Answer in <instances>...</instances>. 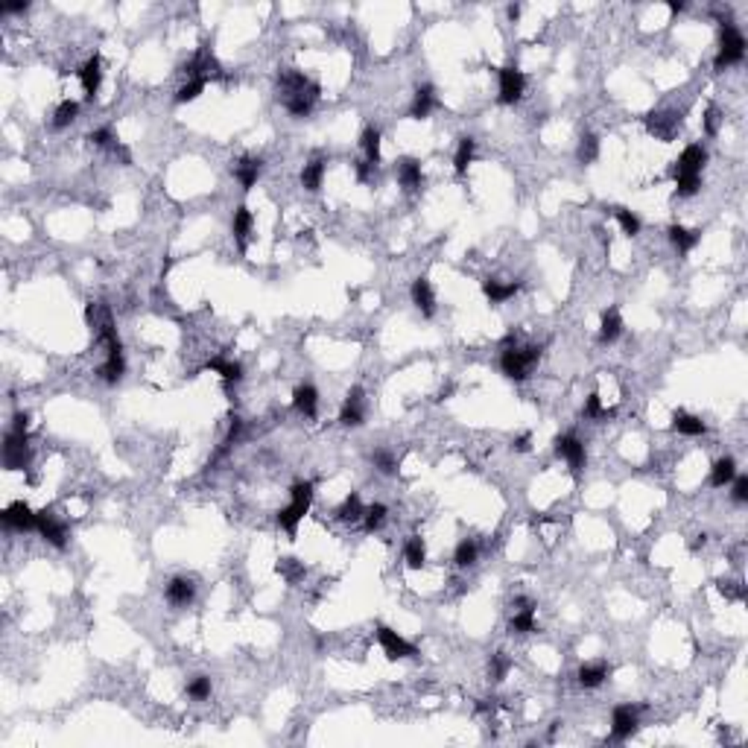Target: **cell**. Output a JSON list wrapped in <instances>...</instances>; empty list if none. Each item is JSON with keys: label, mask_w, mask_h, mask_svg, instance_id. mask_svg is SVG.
Masks as SVG:
<instances>
[{"label": "cell", "mask_w": 748, "mask_h": 748, "mask_svg": "<svg viewBox=\"0 0 748 748\" xmlns=\"http://www.w3.org/2000/svg\"><path fill=\"white\" fill-rule=\"evenodd\" d=\"M745 59V36L737 29V24L731 21H722V29H719V53L713 59V68L722 71L728 65H739Z\"/></svg>", "instance_id": "obj_3"}, {"label": "cell", "mask_w": 748, "mask_h": 748, "mask_svg": "<svg viewBox=\"0 0 748 748\" xmlns=\"http://www.w3.org/2000/svg\"><path fill=\"white\" fill-rule=\"evenodd\" d=\"M354 170H357V178H360V181H368V176H371V170H374V167H371V164L363 158V161H357V164H354Z\"/></svg>", "instance_id": "obj_55"}, {"label": "cell", "mask_w": 748, "mask_h": 748, "mask_svg": "<svg viewBox=\"0 0 748 748\" xmlns=\"http://www.w3.org/2000/svg\"><path fill=\"white\" fill-rule=\"evenodd\" d=\"M293 561H295V558H284V561H280V565H278V573H284L287 579H295L301 570L293 565Z\"/></svg>", "instance_id": "obj_52"}, {"label": "cell", "mask_w": 748, "mask_h": 748, "mask_svg": "<svg viewBox=\"0 0 748 748\" xmlns=\"http://www.w3.org/2000/svg\"><path fill=\"white\" fill-rule=\"evenodd\" d=\"M555 453L561 459H567V465L573 468V474H579L585 468V445L576 439L573 433H565V435H555Z\"/></svg>", "instance_id": "obj_12"}, {"label": "cell", "mask_w": 748, "mask_h": 748, "mask_svg": "<svg viewBox=\"0 0 748 748\" xmlns=\"http://www.w3.org/2000/svg\"><path fill=\"white\" fill-rule=\"evenodd\" d=\"M620 333H622L620 310H617V307H608L605 313H602V319H600V342H614Z\"/></svg>", "instance_id": "obj_29"}, {"label": "cell", "mask_w": 748, "mask_h": 748, "mask_svg": "<svg viewBox=\"0 0 748 748\" xmlns=\"http://www.w3.org/2000/svg\"><path fill=\"white\" fill-rule=\"evenodd\" d=\"M208 368L220 374V378H223L226 383H237V380H243V365H240V363H234V360H226V357H213V360H208Z\"/></svg>", "instance_id": "obj_31"}, {"label": "cell", "mask_w": 748, "mask_h": 748, "mask_svg": "<svg viewBox=\"0 0 748 748\" xmlns=\"http://www.w3.org/2000/svg\"><path fill=\"white\" fill-rule=\"evenodd\" d=\"M26 6H29V4H6V6H4V12H24Z\"/></svg>", "instance_id": "obj_56"}, {"label": "cell", "mask_w": 748, "mask_h": 748, "mask_svg": "<svg viewBox=\"0 0 748 748\" xmlns=\"http://www.w3.org/2000/svg\"><path fill=\"white\" fill-rule=\"evenodd\" d=\"M608 672H611V667L608 664H585V667H579V684L582 687H600V684L608 678Z\"/></svg>", "instance_id": "obj_30"}, {"label": "cell", "mask_w": 748, "mask_h": 748, "mask_svg": "<svg viewBox=\"0 0 748 748\" xmlns=\"http://www.w3.org/2000/svg\"><path fill=\"white\" fill-rule=\"evenodd\" d=\"M646 126L654 138H661V141H672L675 129H678V117L672 111H652L646 114Z\"/></svg>", "instance_id": "obj_15"}, {"label": "cell", "mask_w": 748, "mask_h": 748, "mask_svg": "<svg viewBox=\"0 0 748 748\" xmlns=\"http://www.w3.org/2000/svg\"><path fill=\"white\" fill-rule=\"evenodd\" d=\"M719 590H722L728 600H742V597H745V594H742V585H737V582H725V579H722V582H719Z\"/></svg>", "instance_id": "obj_51"}, {"label": "cell", "mask_w": 748, "mask_h": 748, "mask_svg": "<svg viewBox=\"0 0 748 748\" xmlns=\"http://www.w3.org/2000/svg\"><path fill=\"white\" fill-rule=\"evenodd\" d=\"M734 477H737V462H734L731 456L716 459V462H713V468H710V485H713V488L728 485Z\"/></svg>", "instance_id": "obj_28"}, {"label": "cell", "mask_w": 748, "mask_h": 748, "mask_svg": "<svg viewBox=\"0 0 748 748\" xmlns=\"http://www.w3.org/2000/svg\"><path fill=\"white\" fill-rule=\"evenodd\" d=\"M482 293H485V298H488L491 304H503V301H509V298L517 293V284H515V280L503 284V280L488 278V280H482Z\"/></svg>", "instance_id": "obj_25"}, {"label": "cell", "mask_w": 748, "mask_h": 748, "mask_svg": "<svg viewBox=\"0 0 748 748\" xmlns=\"http://www.w3.org/2000/svg\"><path fill=\"white\" fill-rule=\"evenodd\" d=\"M383 520H386V506H383V503H374V506H368V509H365V515H363V523H365V529H368V532H374V529H380V526H383Z\"/></svg>", "instance_id": "obj_43"}, {"label": "cell", "mask_w": 748, "mask_h": 748, "mask_svg": "<svg viewBox=\"0 0 748 748\" xmlns=\"http://www.w3.org/2000/svg\"><path fill=\"white\" fill-rule=\"evenodd\" d=\"M336 515H339V520H342V523H357V520H363V515H365V509H363V500H360L357 494H348V497H345V503L339 506V512H336Z\"/></svg>", "instance_id": "obj_38"}, {"label": "cell", "mask_w": 748, "mask_h": 748, "mask_svg": "<svg viewBox=\"0 0 748 748\" xmlns=\"http://www.w3.org/2000/svg\"><path fill=\"white\" fill-rule=\"evenodd\" d=\"M672 430H678L681 435H702L707 427H704L702 418H696L690 413H675L672 415Z\"/></svg>", "instance_id": "obj_33"}, {"label": "cell", "mask_w": 748, "mask_h": 748, "mask_svg": "<svg viewBox=\"0 0 748 748\" xmlns=\"http://www.w3.org/2000/svg\"><path fill=\"white\" fill-rule=\"evenodd\" d=\"M702 126H704V135H719V126H722V111L716 108V106H707L704 108V120H702Z\"/></svg>", "instance_id": "obj_47"}, {"label": "cell", "mask_w": 748, "mask_h": 748, "mask_svg": "<svg viewBox=\"0 0 748 748\" xmlns=\"http://www.w3.org/2000/svg\"><path fill=\"white\" fill-rule=\"evenodd\" d=\"M684 6H687L684 0H669V9H672V12H684Z\"/></svg>", "instance_id": "obj_57"}, {"label": "cell", "mask_w": 748, "mask_h": 748, "mask_svg": "<svg viewBox=\"0 0 748 748\" xmlns=\"http://www.w3.org/2000/svg\"><path fill=\"white\" fill-rule=\"evenodd\" d=\"M184 71H187V76H191V79L208 82V79H213V76H220V61L213 59V53H211L208 47H202V50L184 65Z\"/></svg>", "instance_id": "obj_13"}, {"label": "cell", "mask_w": 748, "mask_h": 748, "mask_svg": "<svg viewBox=\"0 0 748 748\" xmlns=\"http://www.w3.org/2000/svg\"><path fill=\"white\" fill-rule=\"evenodd\" d=\"M614 415V410H602V400L597 392H590L587 400H585V418H608Z\"/></svg>", "instance_id": "obj_48"}, {"label": "cell", "mask_w": 748, "mask_h": 748, "mask_svg": "<svg viewBox=\"0 0 748 748\" xmlns=\"http://www.w3.org/2000/svg\"><path fill=\"white\" fill-rule=\"evenodd\" d=\"M435 106H439V100H435L433 85H421V88L415 91L413 106H410V117H413V120H424V117H430V111H433Z\"/></svg>", "instance_id": "obj_21"}, {"label": "cell", "mask_w": 748, "mask_h": 748, "mask_svg": "<svg viewBox=\"0 0 748 748\" xmlns=\"http://www.w3.org/2000/svg\"><path fill=\"white\" fill-rule=\"evenodd\" d=\"M614 220L620 223L622 234H629V237L640 234V220H637V216H635V213H632L629 208H622V205H617V208H614Z\"/></svg>", "instance_id": "obj_39"}, {"label": "cell", "mask_w": 748, "mask_h": 748, "mask_svg": "<svg viewBox=\"0 0 748 748\" xmlns=\"http://www.w3.org/2000/svg\"><path fill=\"white\" fill-rule=\"evenodd\" d=\"M365 421V398H363V389L354 386L342 403V413H339V424L342 427H360Z\"/></svg>", "instance_id": "obj_14"}, {"label": "cell", "mask_w": 748, "mask_h": 748, "mask_svg": "<svg viewBox=\"0 0 748 748\" xmlns=\"http://www.w3.org/2000/svg\"><path fill=\"white\" fill-rule=\"evenodd\" d=\"M378 640H380V646H383V652H386V658L389 661H403V658H415L418 654V649L413 646V643H407L403 640L395 629H389V626H378Z\"/></svg>", "instance_id": "obj_7"}, {"label": "cell", "mask_w": 748, "mask_h": 748, "mask_svg": "<svg viewBox=\"0 0 748 748\" xmlns=\"http://www.w3.org/2000/svg\"><path fill=\"white\" fill-rule=\"evenodd\" d=\"M252 226H255L252 211H248V208H237V211H234V220H231V231H234V240H237V246H240V252H246V240H248V234H252Z\"/></svg>", "instance_id": "obj_24"}, {"label": "cell", "mask_w": 748, "mask_h": 748, "mask_svg": "<svg viewBox=\"0 0 748 748\" xmlns=\"http://www.w3.org/2000/svg\"><path fill=\"white\" fill-rule=\"evenodd\" d=\"M576 155H579V161H582V164H594V161H597V155H600V141H597V135H590V132L582 135Z\"/></svg>", "instance_id": "obj_40"}, {"label": "cell", "mask_w": 748, "mask_h": 748, "mask_svg": "<svg viewBox=\"0 0 748 748\" xmlns=\"http://www.w3.org/2000/svg\"><path fill=\"white\" fill-rule=\"evenodd\" d=\"M88 141L94 143V146H100V149H117L120 143H117V138H114V132L108 129V126H103V129H94L91 135H88Z\"/></svg>", "instance_id": "obj_45"}, {"label": "cell", "mask_w": 748, "mask_h": 748, "mask_svg": "<svg viewBox=\"0 0 748 748\" xmlns=\"http://www.w3.org/2000/svg\"><path fill=\"white\" fill-rule=\"evenodd\" d=\"M240 430H243V421H240V418L234 415V418H231V424H228V435H226V445H231V442L237 439V435H240Z\"/></svg>", "instance_id": "obj_54"}, {"label": "cell", "mask_w": 748, "mask_h": 748, "mask_svg": "<svg viewBox=\"0 0 748 748\" xmlns=\"http://www.w3.org/2000/svg\"><path fill=\"white\" fill-rule=\"evenodd\" d=\"M325 181V161L322 158H313V161H307L304 170H301V187L310 193H316L319 187Z\"/></svg>", "instance_id": "obj_27"}, {"label": "cell", "mask_w": 748, "mask_h": 748, "mask_svg": "<svg viewBox=\"0 0 748 748\" xmlns=\"http://www.w3.org/2000/svg\"><path fill=\"white\" fill-rule=\"evenodd\" d=\"M398 181L403 191H418V187L424 184V173H421V164L415 158H400L398 161Z\"/></svg>", "instance_id": "obj_20"}, {"label": "cell", "mask_w": 748, "mask_h": 748, "mask_svg": "<svg viewBox=\"0 0 748 748\" xmlns=\"http://www.w3.org/2000/svg\"><path fill=\"white\" fill-rule=\"evenodd\" d=\"M290 497H293L290 506L278 512V523H280V529H287L290 535H295L298 520L307 515L310 503H313V482H295L293 491H290Z\"/></svg>", "instance_id": "obj_5"}, {"label": "cell", "mask_w": 748, "mask_h": 748, "mask_svg": "<svg viewBox=\"0 0 748 748\" xmlns=\"http://www.w3.org/2000/svg\"><path fill=\"white\" fill-rule=\"evenodd\" d=\"M360 143H363V152H365V161L374 167L380 161V129H374V126H368L365 132H363V138H360Z\"/></svg>", "instance_id": "obj_35"}, {"label": "cell", "mask_w": 748, "mask_h": 748, "mask_svg": "<svg viewBox=\"0 0 748 748\" xmlns=\"http://www.w3.org/2000/svg\"><path fill=\"white\" fill-rule=\"evenodd\" d=\"M509 667H512V661H509V654H506V652H497V654H491L488 672H491V678H494V681H503V678H506V672H509Z\"/></svg>", "instance_id": "obj_44"}, {"label": "cell", "mask_w": 748, "mask_h": 748, "mask_svg": "<svg viewBox=\"0 0 748 748\" xmlns=\"http://www.w3.org/2000/svg\"><path fill=\"white\" fill-rule=\"evenodd\" d=\"M4 465L9 471H24L29 465V445H26V433L9 430L4 439Z\"/></svg>", "instance_id": "obj_6"}, {"label": "cell", "mask_w": 748, "mask_h": 748, "mask_svg": "<svg viewBox=\"0 0 748 748\" xmlns=\"http://www.w3.org/2000/svg\"><path fill=\"white\" fill-rule=\"evenodd\" d=\"M541 360V348L538 345H509L500 357V368L509 380H526L529 378V368Z\"/></svg>", "instance_id": "obj_4"}, {"label": "cell", "mask_w": 748, "mask_h": 748, "mask_svg": "<svg viewBox=\"0 0 748 748\" xmlns=\"http://www.w3.org/2000/svg\"><path fill=\"white\" fill-rule=\"evenodd\" d=\"M497 79H500V100L503 106H512L523 97V88H526V76L517 71V68H500L497 71Z\"/></svg>", "instance_id": "obj_9"}, {"label": "cell", "mask_w": 748, "mask_h": 748, "mask_svg": "<svg viewBox=\"0 0 748 748\" xmlns=\"http://www.w3.org/2000/svg\"><path fill=\"white\" fill-rule=\"evenodd\" d=\"M36 532L44 538V541H50L53 547H65L68 544V523H61L53 512H39V526H36Z\"/></svg>", "instance_id": "obj_10"}, {"label": "cell", "mask_w": 748, "mask_h": 748, "mask_svg": "<svg viewBox=\"0 0 748 748\" xmlns=\"http://www.w3.org/2000/svg\"><path fill=\"white\" fill-rule=\"evenodd\" d=\"M512 448H515L517 453H526L529 448H532V435H529V433H520V435H517V439L512 442Z\"/></svg>", "instance_id": "obj_53"}, {"label": "cell", "mask_w": 748, "mask_h": 748, "mask_svg": "<svg viewBox=\"0 0 748 748\" xmlns=\"http://www.w3.org/2000/svg\"><path fill=\"white\" fill-rule=\"evenodd\" d=\"M123 371H126V363H123V351H111V354H106V363H103V368H100L103 380H106V383H117V380L123 378Z\"/></svg>", "instance_id": "obj_34"}, {"label": "cell", "mask_w": 748, "mask_h": 748, "mask_svg": "<svg viewBox=\"0 0 748 748\" xmlns=\"http://www.w3.org/2000/svg\"><path fill=\"white\" fill-rule=\"evenodd\" d=\"M474 138H462L459 141V146H456V155H453V167H456V173L459 176H465L468 173V164L474 161Z\"/></svg>", "instance_id": "obj_37"}, {"label": "cell", "mask_w": 748, "mask_h": 748, "mask_svg": "<svg viewBox=\"0 0 748 748\" xmlns=\"http://www.w3.org/2000/svg\"><path fill=\"white\" fill-rule=\"evenodd\" d=\"M403 561H407V567L410 570H421L424 567V561H427V547L421 541V535H413L407 541V547H403Z\"/></svg>", "instance_id": "obj_32"}, {"label": "cell", "mask_w": 748, "mask_h": 748, "mask_svg": "<svg viewBox=\"0 0 748 748\" xmlns=\"http://www.w3.org/2000/svg\"><path fill=\"white\" fill-rule=\"evenodd\" d=\"M193 594H196V587H193V582L191 579H173L170 585H167V602L170 605H176V608H181V605H191L193 602Z\"/></svg>", "instance_id": "obj_23"}, {"label": "cell", "mask_w": 748, "mask_h": 748, "mask_svg": "<svg viewBox=\"0 0 748 748\" xmlns=\"http://www.w3.org/2000/svg\"><path fill=\"white\" fill-rule=\"evenodd\" d=\"M731 482H734V491H731L734 500H737V503H745V500H748V477H734Z\"/></svg>", "instance_id": "obj_50"}, {"label": "cell", "mask_w": 748, "mask_h": 748, "mask_svg": "<svg viewBox=\"0 0 748 748\" xmlns=\"http://www.w3.org/2000/svg\"><path fill=\"white\" fill-rule=\"evenodd\" d=\"M205 85H208V82H202V79H191L187 85H181V88L176 91V103H193L199 94L205 91Z\"/></svg>", "instance_id": "obj_42"}, {"label": "cell", "mask_w": 748, "mask_h": 748, "mask_svg": "<svg viewBox=\"0 0 748 748\" xmlns=\"http://www.w3.org/2000/svg\"><path fill=\"white\" fill-rule=\"evenodd\" d=\"M509 18H512V21L520 18V4H512V6H509Z\"/></svg>", "instance_id": "obj_58"}, {"label": "cell", "mask_w": 748, "mask_h": 748, "mask_svg": "<svg viewBox=\"0 0 748 748\" xmlns=\"http://www.w3.org/2000/svg\"><path fill=\"white\" fill-rule=\"evenodd\" d=\"M293 407H295L301 415L313 418V415H316V410H319V392H316L313 386H310V383L298 386V389L293 392Z\"/></svg>", "instance_id": "obj_22"}, {"label": "cell", "mask_w": 748, "mask_h": 748, "mask_svg": "<svg viewBox=\"0 0 748 748\" xmlns=\"http://www.w3.org/2000/svg\"><path fill=\"white\" fill-rule=\"evenodd\" d=\"M704 161H707L704 146H699V143L684 146V152L678 155V161H675V167H672V176H675V184H678V187H675L678 196H693V193H699Z\"/></svg>", "instance_id": "obj_2"}, {"label": "cell", "mask_w": 748, "mask_h": 748, "mask_svg": "<svg viewBox=\"0 0 748 748\" xmlns=\"http://www.w3.org/2000/svg\"><path fill=\"white\" fill-rule=\"evenodd\" d=\"M515 605H517V611H515V617L509 620V629L517 632V635L535 632V602L526 600V597H520Z\"/></svg>", "instance_id": "obj_16"}, {"label": "cell", "mask_w": 748, "mask_h": 748, "mask_svg": "<svg viewBox=\"0 0 748 748\" xmlns=\"http://www.w3.org/2000/svg\"><path fill=\"white\" fill-rule=\"evenodd\" d=\"M0 520H4L9 529H18V532H33L39 526V512H33L24 500H18L0 515Z\"/></svg>", "instance_id": "obj_11"}, {"label": "cell", "mask_w": 748, "mask_h": 748, "mask_svg": "<svg viewBox=\"0 0 748 748\" xmlns=\"http://www.w3.org/2000/svg\"><path fill=\"white\" fill-rule=\"evenodd\" d=\"M669 243L678 248V255H687L693 252V248L699 246V231H690V228H684V226H669Z\"/></svg>", "instance_id": "obj_26"}, {"label": "cell", "mask_w": 748, "mask_h": 748, "mask_svg": "<svg viewBox=\"0 0 748 748\" xmlns=\"http://www.w3.org/2000/svg\"><path fill=\"white\" fill-rule=\"evenodd\" d=\"M278 100L284 103V108L293 117H307L319 100V85L307 79L301 71L287 68L278 74Z\"/></svg>", "instance_id": "obj_1"}, {"label": "cell", "mask_w": 748, "mask_h": 748, "mask_svg": "<svg viewBox=\"0 0 748 748\" xmlns=\"http://www.w3.org/2000/svg\"><path fill=\"white\" fill-rule=\"evenodd\" d=\"M261 170H263V161L261 158H252V155H243V158L234 164V176L237 181L243 184V191H252L261 178Z\"/></svg>", "instance_id": "obj_18"}, {"label": "cell", "mask_w": 748, "mask_h": 748, "mask_svg": "<svg viewBox=\"0 0 748 748\" xmlns=\"http://www.w3.org/2000/svg\"><path fill=\"white\" fill-rule=\"evenodd\" d=\"M76 114H79V103L76 100L59 103V108L53 111V129H68L71 123L76 120Z\"/></svg>", "instance_id": "obj_36"}, {"label": "cell", "mask_w": 748, "mask_h": 748, "mask_svg": "<svg viewBox=\"0 0 748 748\" xmlns=\"http://www.w3.org/2000/svg\"><path fill=\"white\" fill-rule=\"evenodd\" d=\"M371 462H374V468H378L380 474H395L398 471V459L389 453V450H374V456H371Z\"/></svg>", "instance_id": "obj_46"}, {"label": "cell", "mask_w": 748, "mask_h": 748, "mask_svg": "<svg viewBox=\"0 0 748 748\" xmlns=\"http://www.w3.org/2000/svg\"><path fill=\"white\" fill-rule=\"evenodd\" d=\"M187 696H191V699H196V702L208 699V696H211V678H205V675H196L191 684H187Z\"/></svg>", "instance_id": "obj_49"}, {"label": "cell", "mask_w": 748, "mask_h": 748, "mask_svg": "<svg viewBox=\"0 0 748 748\" xmlns=\"http://www.w3.org/2000/svg\"><path fill=\"white\" fill-rule=\"evenodd\" d=\"M477 552H480V550H477V544H474V541H468V538H465V541H459V544H456V552H453V561H456V565H459V567H471V565H474V561H477Z\"/></svg>", "instance_id": "obj_41"}, {"label": "cell", "mask_w": 748, "mask_h": 748, "mask_svg": "<svg viewBox=\"0 0 748 748\" xmlns=\"http://www.w3.org/2000/svg\"><path fill=\"white\" fill-rule=\"evenodd\" d=\"M79 82H82V88H85V94L88 97H94V94L100 91V85H103V61H100V56L94 53L85 65L79 68Z\"/></svg>", "instance_id": "obj_17"}, {"label": "cell", "mask_w": 748, "mask_h": 748, "mask_svg": "<svg viewBox=\"0 0 748 748\" xmlns=\"http://www.w3.org/2000/svg\"><path fill=\"white\" fill-rule=\"evenodd\" d=\"M413 304L421 310V316H433L435 313V293H433V284L427 278H415L413 280Z\"/></svg>", "instance_id": "obj_19"}, {"label": "cell", "mask_w": 748, "mask_h": 748, "mask_svg": "<svg viewBox=\"0 0 748 748\" xmlns=\"http://www.w3.org/2000/svg\"><path fill=\"white\" fill-rule=\"evenodd\" d=\"M640 725V713L637 707L632 704H620L614 707V716H611V739L622 742V739H629Z\"/></svg>", "instance_id": "obj_8"}]
</instances>
